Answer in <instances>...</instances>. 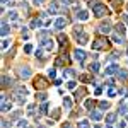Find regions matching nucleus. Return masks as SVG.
<instances>
[{"label":"nucleus","instance_id":"45","mask_svg":"<svg viewBox=\"0 0 128 128\" xmlns=\"http://www.w3.org/2000/svg\"><path fill=\"white\" fill-rule=\"evenodd\" d=\"M123 21H125V22L128 24V14H123Z\"/></svg>","mask_w":128,"mask_h":128},{"label":"nucleus","instance_id":"25","mask_svg":"<svg viewBox=\"0 0 128 128\" xmlns=\"http://www.w3.org/2000/svg\"><path fill=\"white\" fill-rule=\"evenodd\" d=\"M63 106H65L67 109H70V108H72V99H70V97H65V99H63Z\"/></svg>","mask_w":128,"mask_h":128},{"label":"nucleus","instance_id":"13","mask_svg":"<svg viewBox=\"0 0 128 128\" xmlns=\"http://www.w3.org/2000/svg\"><path fill=\"white\" fill-rule=\"evenodd\" d=\"M10 109H12V104H10V102H7V101L2 102V113H9Z\"/></svg>","mask_w":128,"mask_h":128},{"label":"nucleus","instance_id":"12","mask_svg":"<svg viewBox=\"0 0 128 128\" xmlns=\"http://www.w3.org/2000/svg\"><path fill=\"white\" fill-rule=\"evenodd\" d=\"M116 72H118V67H116V65H109V67L106 68V74H108V75H111V74H116Z\"/></svg>","mask_w":128,"mask_h":128},{"label":"nucleus","instance_id":"37","mask_svg":"<svg viewBox=\"0 0 128 128\" xmlns=\"http://www.w3.org/2000/svg\"><path fill=\"white\" fill-rule=\"evenodd\" d=\"M48 75H50V77H55V75H57V72H55V68H50V72H48Z\"/></svg>","mask_w":128,"mask_h":128},{"label":"nucleus","instance_id":"23","mask_svg":"<svg viewBox=\"0 0 128 128\" xmlns=\"http://www.w3.org/2000/svg\"><path fill=\"white\" fill-rule=\"evenodd\" d=\"M39 113H41V115H46V113H48V104H46V102H43V104L39 106Z\"/></svg>","mask_w":128,"mask_h":128},{"label":"nucleus","instance_id":"34","mask_svg":"<svg viewBox=\"0 0 128 128\" xmlns=\"http://www.w3.org/2000/svg\"><path fill=\"white\" fill-rule=\"evenodd\" d=\"M24 51H26V53H32V46H31V45H26V46H24Z\"/></svg>","mask_w":128,"mask_h":128},{"label":"nucleus","instance_id":"11","mask_svg":"<svg viewBox=\"0 0 128 128\" xmlns=\"http://www.w3.org/2000/svg\"><path fill=\"white\" fill-rule=\"evenodd\" d=\"M12 84H14V80H12V79H9L7 75H4V77H2V85H4V87H9V85H12Z\"/></svg>","mask_w":128,"mask_h":128},{"label":"nucleus","instance_id":"40","mask_svg":"<svg viewBox=\"0 0 128 128\" xmlns=\"http://www.w3.org/2000/svg\"><path fill=\"white\" fill-rule=\"evenodd\" d=\"M36 57H43V50H41V48L36 50Z\"/></svg>","mask_w":128,"mask_h":128},{"label":"nucleus","instance_id":"31","mask_svg":"<svg viewBox=\"0 0 128 128\" xmlns=\"http://www.w3.org/2000/svg\"><path fill=\"white\" fill-rule=\"evenodd\" d=\"M125 113H126V104L123 102V104L120 106V115H125Z\"/></svg>","mask_w":128,"mask_h":128},{"label":"nucleus","instance_id":"32","mask_svg":"<svg viewBox=\"0 0 128 128\" xmlns=\"http://www.w3.org/2000/svg\"><path fill=\"white\" fill-rule=\"evenodd\" d=\"M36 97H38L39 101H46V94H45V92H39V94L36 96Z\"/></svg>","mask_w":128,"mask_h":128},{"label":"nucleus","instance_id":"17","mask_svg":"<svg viewBox=\"0 0 128 128\" xmlns=\"http://www.w3.org/2000/svg\"><path fill=\"white\" fill-rule=\"evenodd\" d=\"M41 26H43L41 19H32V21H31V27H34V29H36V27H41Z\"/></svg>","mask_w":128,"mask_h":128},{"label":"nucleus","instance_id":"20","mask_svg":"<svg viewBox=\"0 0 128 128\" xmlns=\"http://www.w3.org/2000/svg\"><path fill=\"white\" fill-rule=\"evenodd\" d=\"M90 120L99 121V120H101V113H99V111H92V113H90Z\"/></svg>","mask_w":128,"mask_h":128},{"label":"nucleus","instance_id":"14","mask_svg":"<svg viewBox=\"0 0 128 128\" xmlns=\"http://www.w3.org/2000/svg\"><path fill=\"white\" fill-rule=\"evenodd\" d=\"M89 70H90V72H94V74H97V72H99V63H97V62L90 63V65H89Z\"/></svg>","mask_w":128,"mask_h":128},{"label":"nucleus","instance_id":"44","mask_svg":"<svg viewBox=\"0 0 128 128\" xmlns=\"http://www.w3.org/2000/svg\"><path fill=\"white\" fill-rule=\"evenodd\" d=\"M85 106H87V108H92V101H90V99L85 101Z\"/></svg>","mask_w":128,"mask_h":128},{"label":"nucleus","instance_id":"41","mask_svg":"<svg viewBox=\"0 0 128 128\" xmlns=\"http://www.w3.org/2000/svg\"><path fill=\"white\" fill-rule=\"evenodd\" d=\"M80 80H84V82H87V80H90V79H89V75H80Z\"/></svg>","mask_w":128,"mask_h":128},{"label":"nucleus","instance_id":"27","mask_svg":"<svg viewBox=\"0 0 128 128\" xmlns=\"http://www.w3.org/2000/svg\"><path fill=\"white\" fill-rule=\"evenodd\" d=\"M116 31H118V32H120V34H123V32H125V26H123V24H120V22H118V24H116Z\"/></svg>","mask_w":128,"mask_h":128},{"label":"nucleus","instance_id":"22","mask_svg":"<svg viewBox=\"0 0 128 128\" xmlns=\"http://www.w3.org/2000/svg\"><path fill=\"white\" fill-rule=\"evenodd\" d=\"M9 31H10V27H9V24H2V36H7L9 34Z\"/></svg>","mask_w":128,"mask_h":128},{"label":"nucleus","instance_id":"49","mask_svg":"<svg viewBox=\"0 0 128 128\" xmlns=\"http://www.w3.org/2000/svg\"><path fill=\"white\" fill-rule=\"evenodd\" d=\"M113 2H115V4H118V2H121V0H113Z\"/></svg>","mask_w":128,"mask_h":128},{"label":"nucleus","instance_id":"7","mask_svg":"<svg viewBox=\"0 0 128 128\" xmlns=\"http://www.w3.org/2000/svg\"><path fill=\"white\" fill-rule=\"evenodd\" d=\"M74 58H75V60H79V62H84L85 53H84L82 50H75V51H74Z\"/></svg>","mask_w":128,"mask_h":128},{"label":"nucleus","instance_id":"24","mask_svg":"<svg viewBox=\"0 0 128 128\" xmlns=\"http://www.w3.org/2000/svg\"><path fill=\"white\" fill-rule=\"evenodd\" d=\"M17 128H31V126L27 125V121H26V120H21L19 123H17Z\"/></svg>","mask_w":128,"mask_h":128},{"label":"nucleus","instance_id":"4","mask_svg":"<svg viewBox=\"0 0 128 128\" xmlns=\"http://www.w3.org/2000/svg\"><path fill=\"white\" fill-rule=\"evenodd\" d=\"M41 45H43L48 51H51V50L55 48V43H53V39H51V38H45V39L41 41Z\"/></svg>","mask_w":128,"mask_h":128},{"label":"nucleus","instance_id":"6","mask_svg":"<svg viewBox=\"0 0 128 128\" xmlns=\"http://www.w3.org/2000/svg\"><path fill=\"white\" fill-rule=\"evenodd\" d=\"M99 31H101L102 34H108L109 31H111V24H109L108 21H106V22H102V24L99 26Z\"/></svg>","mask_w":128,"mask_h":128},{"label":"nucleus","instance_id":"10","mask_svg":"<svg viewBox=\"0 0 128 128\" xmlns=\"http://www.w3.org/2000/svg\"><path fill=\"white\" fill-rule=\"evenodd\" d=\"M115 121H116V115H115V113H109V115L106 116V123H108V125H113Z\"/></svg>","mask_w":128,"mask_h":128},{"label":"nucleus","instance_id":"2","mask_svg":"<svg viewBox=\"0 0 128 128\" xmlns=\"http://www.w3.org/2000/svg\"><path fill=\"white\" fill-rule=\"evenodd\" d=\"M92 48H94V50H104V48H108V39H102V38L96 39V41L92 43Z\"/></svg>","mask_w":128,"mask_h":128},{"label":"nucleus","instance_id":"35","mask_svg":"<svg viewBox=\"0 0 128 128\" xmlns=\"http://www.w3.org/2000/svg\"><path fill=\"white\" fill-rule=\"evenodd\" d=\"M27 113H29V115L34 113V104H29V106H27Z\"/></svg>","mask_w":128,"mask_h":128},{"label":"nucleus","instance_id":"28","mask_svg":"<svg viewBox=\"0 0 128 128\" xmlns=\"http://www.w3.org/2000/svg\"><path fill=\"white\" fill-rule=\"evenodd\" d=\"M9 17H10V21H15V19H17V12H15V10H10V12H9Z\"/></svg>","mask_w":128,"mask_h":128},{"label":"nucleus","instance_id":"15","mask_svg":"<svg viewBox=\"0 0 128 128\" xmlns=\"http://www.w3.org/2000/svg\"><path fill=\"white\" fill-rule=\"evenodd\" d=\"M87 41H89V36L82 32V34L79 36V43H80V45H87Z\"/></svg>","mask_w":128,"mask_h":128},{"label":"nucleus","instance_id":"3","mask_svg":"<svg viewBox=\"0 0 128 128\" xmlns=\"http://www.w3.org/2000/svg\"><path fill=\"white\" fill-rule=\"evenodd\" d=\"M19 77H21V79H29V77H31V70H29L27 67H21V68H19Z\"/></svg>","mask_w":128,"mask_h":128},{"label":"nucleus","instance_id":"38","mask_svg":"<svg viewBox=\"0 0 128 128\" xmlns=\"http://www.w3.org/2000/svg\"><path fill=\"white\" fill-rule=\"evenodd\" d=\"M7 46H9V39H2V48L5 50Z\"/></svg>","mask_w":128,"mask_h":128},{"label":"nucleus","instance_id":"19","mask_svg":"<svg viewBox=\"0 0 128 128\" xmlns=\"http://www.w3.org/2000/svg\"><path fill=\"white\" fill-rule=\"evenodd\" d=\"M84 94H85V90H84V89H79L77 92H75V101H80V99L84 97Z\"/></svg>","mask_w":128,"mask_h":128},{"label":"nucleus","instance_id":"29","mask_svg":"<svg viewBox=\"0 0 128 128\" xmlns=\"http://www.w3.org/2000/svg\"><path fill=\"white\" fill-rule=\"evenodd\" d=\"M99 108H101V109H108V108H109V102H106V101H101V102H99Z\"/></svg>","mask_w":128,"mask_h":128},{"label":"nucleus","instance_id":"16","mask_svg":"<svg viewBox=\"0 0 128 128\" xmlns=\"http://www.w3.org/2000/svg\"><path fill=\"white\" fill-rule=\"evenodd\" d=\"M113 41H115L116 45H123L125 39H123V36H121V34H120V36H118V34H113Z\"/></svg>","mask_w":128,"mask_h":128},{"label":"nucleus","instance_id":"8","mask_svg":"<svg viewBox=\"0 0 128 128\" xmlns=\"http://www.w3.org/2000/svg\"><path fill=\"white\" fill-rule=\"evenodd\" d=\"M34 85H36V89H45V87H46V82H45L43 77H38V79H36V82H34Z\"/></svg>","mask_w":128,"mask_h":128},{"label":"nucleus","instance_id":"48","mask_svg":"<svg viewBox=\"0 0 128 128\" xmlns=\"http://www.w3.org/2000/svg\"><path fill=\"white\" fill-rule=\"evenodd\" d=\"M7 2H9V0H2V4H4V5H5V4H7Z\"/></svg>","mask_w":128,"mask_h":128},{"label":"nucleus","instance_id":"33","mask_svg":"<svg viewBox=\"0 0 128 128\" xmlns=\"http://www.w3.org/2000/svg\"><path fill=\"white\" fill-rule=\"evenodd\" d=\"M115 94H116V90H115L113 87H111V89L108 90V96H109V97H115Z\"/></svg>","mask_w":128,"mask_h":128},{"label":"nucleus","instance_id":"1","mask_svg":"<svg viewBox=\"0 0 128 128\" xmlns=\"http://www.w3.org/2000/svg\"><path fill=\"white\" fill-rule=\"evenodd\" d=\"M92 14H94L96 17H102V15H106V14H109V10L106 9V5H102V4H96V5L92 7Z\"/></svg>","mask_w":128,"mask_h":128},{"label":"nucleus","instance_id":"30","mask_svg":"<svg viewBox=\"0 0 128 128\" xmlns=\"http://www.w3.org/2000/svg\"><path fill=\"white\" fill-rule=\"evenodd\" d=\"M79 128H89V121H85V120H82V121L79 123Z\"/></svg>","mask_w":128,"mask_h":128},{"label":"nucleus","instance_id":"42","mask_svg":"<svg viewBox=\"0 0 128 128\" xmlns=\"http://www.w3.org/2000/svg\"><path fill=\"white\" fill-rule=\"evenodd\" d=\"M72 2V0H60V4H63V5H68Z\"/></svg>","mask_w":128,"mask_h":128},{"label":"nucleus","instance_id":"43","mask_svg":"<svg viewBox=\"0 0 128 128\" xmlns=\"http://www.w3.org/2000/svg\"><path fill=\"white\" fill-rule=\"evenodd\" d=\"M106 84H108V85H113V84H115V80H113V79H108V80H106Z\"/></svg>","mask_w":128,"mask_h":128},{"label":"nucleus","instance_id":"46","mask_svg":"<svg viewBox=\"0 0 128 128\" xmlns=\"http://www.w3.org/2000/svg\"><path fill=\"white\" fill-rule=\"evenodd\" d=\"M43 2H45V0H34V4H36V5H41Z\"/></svg>","mask_w":128,"mask_h":128},{"label":"nucleus","instance_id":"26","mask_svg":"<svg viewBox=\"0 0 128 128\" xmlns=\"http://www.w3.org/2000/svg\"><path fill=\"white\" fill-rule=\"evenodd\" d=\"M58 43H60V45H67V36L60 34V36H58Z\"/></svg>","mask_w":128,"mask_h":128},{"label":"nucleus","instance_id":"9","mask_svg":"<svg viewBox=\"0 0 128 128\" xmlns=\"http://www.w3.org/2000/svg\"><path fill=\"white\" fill-rule=\"evenodd\" d=\"M48 10H50V14H58V12H63V9H60L57 4H51V5L48 7Z\"/></svg>","mask_w":128,"mask_h":128},{"label":"nucleus","instance_id":"21","mask_svg":"<svg viewBox=\"0 0 128 128\" xmlns=\"http://www.w3.org/2000/svg\"><path fill=\"white\" fill-rule=\"evenodd\" d=\"M77 17H79V19H82V21H85L87 17H89V14H87L85 10H80V12H77Z\"/></svg>","mask_w":128,"mask_h":128},{"label":"nucleus","instance_id":"36","mask_svg":"<svg viewBox=\"0 0 128 128\" xmlns=\"http://www.w3.org/2000/svg\"><path fill=\"white\" fill-rule=\"evenodd\" d=\"M22 36H24V38H29V31L26 27H22Z\"/></svg>","mask_w":128,"mask_h":128},{"label":"nucleus","instance_id":"39","mask_svg":"<svg viewBox=\"0 0 128 128\" xmlns=\"http://www.w3.org/2000/svg\"><path fill=\"white\" fill-rule=\"evenodd\" d=\"M68 89H75V82H74V80L68 82Z\"/></svg>","mask_w":128,"mask_h":128},{"label":"nucleus","instance_id":"47","mask_svg":"<svg viewBox=\"0 0 128 128\" xmlns=\"http://www.w3.org/2000/svg\"><path fill=\"white\" fill-rule=\"evenodd\" d=\"M63 128H72V126H70L68 123H63Z\"/></svg>","mask_w":128,"mask_h":128},{"label":"nucleus","instance_id":"5","mask_svg":"<svg viewBox=\"0 0 128 128\" xmlns=\"http://www.w3.org/2000/svg\"><path fill=\"white\" fill-rule=\"evenodd\" d=\"M65 26H67V19H65V17H58V19L55 21V27H57V29H63Z\"/></svg>","mask_w":128,"mask_h":128},{"label":"nucleus","instance_id":"18","mask_svg":"<svg viewBox=\"0 0 128 128\" xmlns=\"http://www.w3.org/2000/svg\"><path fill=\"white\" fill-rule=\"evenodd\" d=\"M118 79L126 80V79H128V72H125V70H118Z\"/></svg>","mask_w":128,"mask_h":128}]
</instances>
